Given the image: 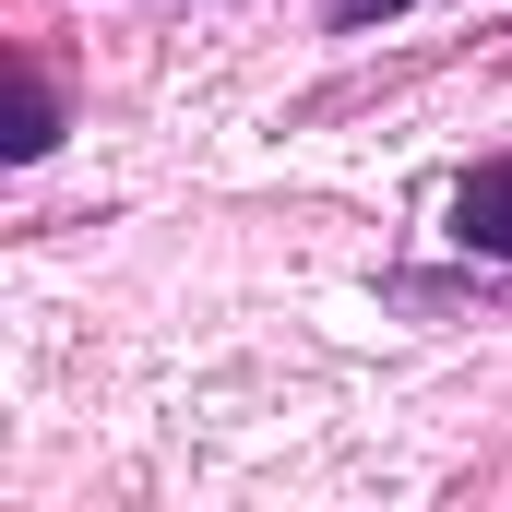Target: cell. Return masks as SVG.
Here are the masks:
<instances>
[{
	"label": "cell",
	"instance_id": "1",
	"mask_svg": "<svg viewBox=\"0 0 512 512\" xmlns=\"http://www.w3.org/2000/svg\"><path fill=\"white\" fill-rule=\"evenodd\" d=\"M453 239H465V251H512V155L453 191Z\"/></svg>",
	"mask_w": 512,
	"mask_h": 512
},
{
	"label": "cell",
	"instance_id": "2",
	"mask_svg": "<svg viewBox=\"0 0 512 512\" xmlns=\"http://www.w3.org/2000/svg\"><path fill=\"white\" fill-rule=\"evenodd\" d=\"M48 131H60L48 84H24V96H12V155H48Z\"/></svg>",
	"mask_w": 512,
	"mask_h": 512
},
{
	"label": "cell",
	"instance_id": "3",
	"mask_svg": "<svg viewBox=\"0 0 512 512\" xmlns=\"http://www.w3.org/2000/svg\"><path fill=\"white\" fill-rule=\"evenodd\" d=\"M382 12H405V0H334V24H382Z\"/></svg>",
	"mask_w": 512,
	"mask_h": 512
}]
</instances>
